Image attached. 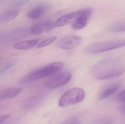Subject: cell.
<instances>
[{
  "label": "cell",
  "mask_w": 125,
  "mask_h": 124,
  "mask_svg": "<svg viewBox=\"0 0 125 124\" xmlns=\"http://www.w3.org/2000/svg\"><path fill=\"white\" fill-rule=\"evenodd\" d=\"M39 41V39H34L20 41L15 43L13 47L19 50L29 49L35 46Z\"/></svg>",
  "instance_id": "cell-13"
},
{
  "label": "cell",
  "mask_w": 125,
  "mask_h": 124,
  "mask_svg": "<svg viewBox=\"0 0 125 124\" xmlns=\"http://www.w3.org/2000/svg\"><path fill=\"white\" fill-rule=\"evenodd\" d=\"M81 37L76 35H68L64 36L59 39L56 45L61 49L70 50L79 46L82 42Z\"/></svg>",
  "instance_id": "cell-7"
},
{
  "label": "cell",
  "mask_w": 125,
  "mask_h": 124,
  "mask_svg": "<svg viewBox=\"0 0 125 124\" xmlns=\"http://www.w3.org/2000/svg\"><path fill=\"white\" fill-rule=\"evenodd\" d=\"M117 100L120 102H125V89L123 90L117 97Z\"/></svg>",
  "instance_id": "cell-17"
},
{
  "label": "cell",
  "mask_w": 125,
  "mask_h": 124,
  "mask_svg": "<svg viewBox=\"0 0 125 124\" xmlns=\"http://www.w3.org/2000/svg\"><path fill=\"white\" fill-rule=\"evenodd\" d=\"M54 23L50 21H44L35 23L30 28V32L33 35H39L48 32L55 28Z\"/></svg>",
  "instance_id": "cell-8"
},
{
  "label": "cell",
  "mask_w": 125,
  "mask_h": 124,
  "mask_svg": "<svg viewBox=\"0 0 125 124\" xmlns=\"http://www.w3.org/2000/svg\"><path fill=\"white\" fill-rule=\"evenodd\" d=\"M20 11L17 9L7 10L0 14V23L7 22L12 20L18 16Z\"/></svg>",
  "instance_id": "cell-12"
},
{
  "label": "cell",
  "mask_w": 125,
  "mask_h": 124,
  "mask_svg": "<svg viewBox=\"0 0 125 124\" xmlns=\"http://www.w3.org/2000/svg\"><path fill=\"white\" fill-rule=\"evenodd\" d=\"M91 73L97 80L110 79L122 75L125 68L118 58L105 59L98 62L91 68Z\"/></svg>",
  "instance_id": "cell-1"
},
{
  "label": "cell",
  "mask_w": 125,
  "mask_h": 124,
  "mask_svg": "<svg viewBox=\"0 0 125 124\" xmlns=\"http://www.w3.org/2000/svg\"><path fill=\"white\" fill-rule=\"evenodd\" d=\"M125 46V39H115L91 44L83 50L86 54H93L105 52Z\"/></svg>",
  "instance_id": "cell-3"
},
{
  "label": "cell",
  "mask_w": 125,
  "mask_h": 124,
  "mask_svg": "<svg viewBox=\"0 0 125 124\" xmlns=\"http://www.w3.org/2000/svg\"><path fill=\"white\" fill-rule=\"evenodd\" d=\"M120 110L122 112L125 113V102L123 103V104L120 106Z\"/></svg>",
  "instance_id": "cell-22"
},
{
  "label": "cell",
  "mask_w": 125,
  "mask_h": 124,
  "mask_svg": "<svg viewBox=\"0 0 125 124\" xmlns=\"http://www.w3.org/2000/svg\"><path fill=\"white\" fill-rule=\"evenodd\" d=\"M22 88H11L0 91V100L14 98L22 91Z\"/></svg>",
  "instance_id": "cell-11"
},
{
  "label": "cell",
  "mask_w": 125,
  "mask_h": 124,
  "mask_svg": "<svg viewBox=\"0 0 125 124\" xmlns=\"http://www.w3.org/2000/svg\"><path fill=\"white\" fill-rule=\"evenodd\" d=\"M13 65L12 64H9V65H7L5 67H4L1 70L0 72V73H3V72H5L8 69H9L10 68H11V67L13 66Z\"/></svg>",
  "instance_id": "cell-20"
},
{
  "label": "cell",
  "mask_w": 125,
  "mask_h": 124,
  "mask_svg": "<svg viewBox=\"0 0 125 124\" xmlns=\"http://www.w3.org/2000/svg\"><path fill=\"white\" fill-rule=\"evenodd\" d=\"M121 86V83L119 81L114 82L109 84L105 86L98 95V99L103 100L116 92Z\"/></svg>",
  "instance_id": "cell-9"
},
{
  "label": "cell",
  "mask_w": 125,
  "mask_h": 124,
  "mask_svg": "<svg viewBox=\"0 0 125 124\" xmlns=\"http://www.w3.org/2000/svg\"><path fill=\"white\" fill-rule=\"evenodd\" d=\"M64 67V65L62 62L50 63L27 74L20 79L19 83L20 84L26 83L50 76L61 71Z\"/></svg>",
  "instance_id": "cell-2"
},
{
  "label": "cell",
  "mask_w": 125,
  "mask_h": 124,
  "mask_svg": "<svg viewBox=\"0 0 125 124\" xmlns=\"http://www.w3.org/2000/svg\"><path fill=\"white\" fill-rule=\"evenodd\" d=\"M108 29L112 33H119L125 32V21L113 23L108 26Z\"/></svg>",
  "instance_id": "cell-15"
},
{
  "label": "cell",
  "mask_w": 125,
  "mask_h": 124,
  "mask_svg": "<svg viewBox=\"0 0 125 124\" xmlns=\"http://www.w3.org/2000/svg\"><path fill=\"white\" fill-rule=\"evenodd\" d=\"M61 124H80V121L76 118H73Z\"/></svg>",
  "instance_id": "cell-18"
},
{
  "label": "cell",
  "mask_w": 125,
  "mask_h": 124,
  "mask_svg": "<svg viewBox=\"0 0 125 124\" xmlns=\"http://www.w3.org/2000/svg\"><path fill=\"white\" fill-rule=\"evenodd\" d=\"M85 97V92L82 88L75 87L66 91L61 97L59 102L60 107H65L82 101Z\"/></svg>",
  "instance_id": "cell-4"
},
{
  "label": "cell",
  "mask_w": 125,
  "mask_h": 124,
  "mask_svg": "<svg viewBox=\"0 0 125 124\" xmlns=\"http://www.w3.org/2000/svg\"><path fill=\"white\" fill-rule=\"evenodd\" d=\"M10 116V115L7 114V115H4L0 117V124H2L3 122L6 121Z\"/></svg>",
  "instance_id": "cell-19"
},
{
  "label": "cell",
  "mask_w": 125,
  "mask_h": 124,
  "mask_svg": "<svg viewBox=\"0 0 125 124\" xmlns=\"http://www.w3.org/2000/svg\"><path fill=\"white\" fill-rule=\"evenodd\" d=\"M27 1L21 0L17 1H16L15 3H14L15 6H22L23 4H24L25 2Z\"/></svg>",
  "instance_id": "cell-21"
},
{
  "label": "cell",
  "mask_w": 125,
  "mask_h": 124,
  "mask_svg": "<svg viewBox=\"0 0 125 124\" xmlns=\"http://www.w3.org/2000/svg\"><path fill=\"white\" fill-rule=\"evenodd\" d=\"M49 7V5L47 4H39L31 9L27 14V16L31 19H38L47 13Z\"/></svg>",
  "instance_id": "cell-10"
},
{
  "label": "cell",
  "mask_w": 125,
  "mask_h": 124,
  "mask_svg": "<svg viewBox=\"0 0 125 124\" xmlns=\"http://www.w3.org/2000/svg\"><path fill=\"white\" fill-rule=\"evenodd\" d=\"M92 9L85 8L75 12V17L71 27L75 30H81L86 26L92 14Z\"/></svg>",
  "instance_id": "cell-5"
},
{
  "label": "cell",
  "mask_w": 125,
  "mask_h": 124,
  "mask_svg": "<svg viewBox=\"0 0 125 124\" xmlns=\"http://www.w3.org/2000/svg\"><path fill=\"white\" fill-rule=\"evenodd\" d=\"M75 17V12H71L64 15L58 18L54 23L55 27H61L66 25L73 20Z\"/></svg>",
  "instance_id": "cell-14"
},
{
  "label": "cell",
  "mask_w": 125,
  "mask_h": 124,
  "mask_svg": "<svg viewBox=\"0 0 125 124\" xmlns=\"http://www.w3.org/2000/svg\"><path fill=\"white\" fill-rule=\"evenodd\" d=\"M57 39V36H53L46 39L40 43L37 46V48H41L48 46L54 42Z\"/></svg>",
  "instance_id": "cell-16"
},
{
  "label": "cell",
  "mask_w": 125,
  "mask_h": 124,
  "mask_svg": "<svg viewBox=\"0 0 125 124\" xmlns=\"http://www.w3.org/2000/svg\"><path fill=\"white\" fill-rule=\"evenodd\" d=\"M71 76V73L69 71L61 73L47 80L45 82V87L49 89H56L61 87L70 81Z\"/></svg>",
  "instance_id": "cell-6"
}]
</instances>
